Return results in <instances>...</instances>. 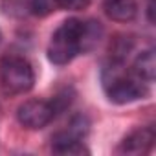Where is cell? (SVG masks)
Here are the masks:
<instances>
[{
  "label": "cell",
  "mask_w": 156,
  "mask_h": 156,
  "mask_svg": "<svg viewBox=\"0 0 156 156\" xmlns=\"http://www.w3.org/2000/svg\"><path fill=\"white\" fill-rule=\"evenodd\" d=\"M103 87L112 103L125 105L132 103L147 94V88L143 87L141 79L134 73H129L119 61H112L110 66L103 72Z\"/></svg>",
  "instance_id": "obj_1"
},
{
  "label": "cell",
  "mask_w": 156,
  "mask_h": 156,
  "mask_svg": "<svg viewBox=\"0 0 156 156\" xmlns=\"http://www.w3.org/2000/svg\"><path fill=\"white\" fill-rule=\"evenodd\" d=\"M83 31L85 22L79 19H68L64 20L53 33L50 46H48V59L53 64H68L77 53L81 51L83 44Z\"/></svg>",
  "instance_id": "obj_2"
},
{
  "label": "cell",
  "mask_w": 156,
  "mask_h": 156,
  "mask_svg": "<svg viewBox=\"0 0 156 156\" xmlns=\"http://www.w3.org/2000/svg\"><path fill=\"white\" fill-rule=\"evenodd\" d=\"M35 73L31 64L24 57L9 55L0 61V87L8 96H19L31 90Z\"/></svg>",
  "instance_id": "obj_3"
},
{
  "label": "cell",
  "mask_w": 156,
  "mask_h": 156,
  "mask_svg": "<svg viewBox=\"0 0 156 156\" xmlns=\"http://www.w3.org/2000/svg\"><path fill=\"white\" fill-rule=\"evenodd\" d=\"M17 118L26 129H42L55 118V114L50 101L28 99L19 107Z\"/></svg>",
  "instance_id": "obj_4"
},
{
  "label": "cell",
  "mask_w": 156,
  "mask_h": 156,
  "mask_svg": "<svg viewBox=\"0 0 156 156\" xmlns=\"http://www.w3.org/2000/svg\"><path fill=\"white\" fill-rule=\"evenodd\" d=\"M154 140H156L154 129L152 127H141V129L132 130L121 141L119 151L127 152V154H143V152L151 151V147L154 145Z\"/></svg>",
  "instance_id": "obj_5"
},
{
  "label": "cell",
  "mask_w": 156,
  "mask_h": 156,
  "mask_svg": "<svg viewBox=\"0 0 156 156\" xmlns=\"http://www.w3.org/2000/svg\"><path fill=\"white\" fill-rule=\"evenodd\" d=\"M105 13L108 19L116 22H129L136 17L138 4H136V0H107Z\"/></svg>",
  "instance_id": "obj_6"
},
{
  "label": "cell",
  "mask_w": 156,
  "mask_h": 156,
  "mask_svg": "<svg viewBox=\"0 0 156 156\" xmlns=\"http://www.w3.org/2000/svg\"><path fill=\"white\" fill-rule=\"evenodd\" d=\"M154 72H156V62H154V51L145 50L141 51L136 61H134V73L145 83L154 81Z\"/></svg>",
  "instance_id": "obj_7"
},
{
  "label": "cell",
  "mask_w": 156,
  "mask_h": 156,
  "mask_svg": "<svg viewBox=\"0 0 156 156\" xmlns=\"http://www.w3.org/2000/svg\"><path fill=\"white\" fill-rule=\"evenodd\" d=\"M51 149L57 154H88V149L81 143V140H53Z\"/></svg>",
  "instance_id": "obj_8"
},
{
  "label": "cell",
  "mask_w": 156,
  "mask_h": 156,
  "mask_svg": "<svg viewBox=\"0 0 156 156\" xmlns=\"http://www.w3.org/2000/svg\"><path fill=\"white\" fill-rule=\"evenodd\" d=\"M57 8L55 0H31V13L37 17H46Z\"/></svg>",
  "instance_id": "obj_9"
},
{
  "label": "cell",
  "mask_w": 156,
  "mask_h": 156,
  "mask_svg": "<svg viewBox=\"0 0 156 156\" xmlns=\"http://www.w3.org/2000/svg\"><path fill=\"white\" fill-rule=\"evenodd\" d=\"M57 8L62 9H70V11H79V9H87L90 6V0H55Z\"/></svg>",
  "instance_id": "obj_10"
}]
</instances>
